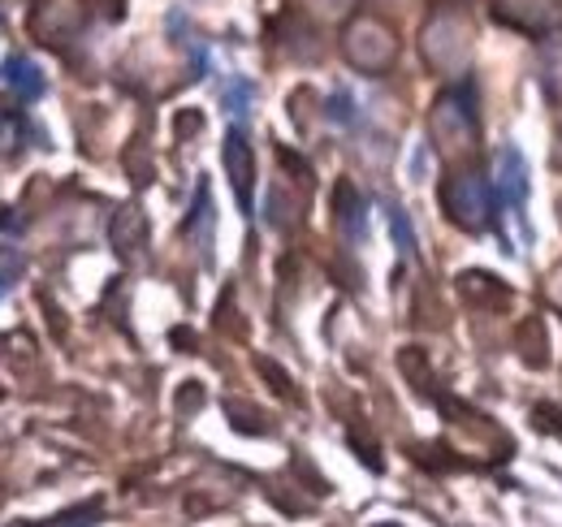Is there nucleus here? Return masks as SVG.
Listing matches in <instances>:
<instances>
[{
    "label": "nucleus",
    "mask_w": 562,
    "mask_h": 527,
    "mask_svg": "<svg viewBox=\"0 0 562 527\" xmlns=\"http://www.w3.org/2000/svg\"><path fill=\"white\" fill-rule=\"evenodd\" d=\"M441 208L459 229L481 234L493 221V187L481 173H450L441 182Z\"/></svg>",
    "instance_id": "f257e3e1"
},
{
    "label": "nucleus",
    "mask_w": 562,
    "mask_h": 527,
    "mask_svg": "<svg viewBox=\"0 0 562 527\" xmlns=\"http://www.w3.org/2000/svg\"><path fill=\"white\" fill-rule=\"evenodd\" d=\"M351 66L368 69V74H385L398 57V44H394V31L381 22V18H355L347 26V40H342Z\"/></svg>",
    "instance_id": "f03ea898"
},
{
    "label": "nucleus",
    "mask_w": 562,
    "mask_h": 527,
    "mask_svg": "<svg viewBox=\"0 0 562 527\" xmlns=\"http://www.w3.org/2000/svg\"><path fill=\"white\" fill-rule=\"evenodd\" d=\"M468 22H463V13H454V9H446V13H437L428 26H424V57H428V66L446 69V74H459V69L468 66Z\"/></svg>",
    "instance_id": "7ed1b4c3"
},
{
    "label": "nucleus",
    "mask_w": 562,
    "mask_h": 527,
    "mask_svg": "<svg viewBox=\"0 0 562 527\" xmlns=\"http://www.w3.org/2000/svg\"><path fill=\"white\" fill-rule=\"evenodd\" d=\"M432 134L446 152H463L476 143V113L463 87H450L437 104H432Z\"/></svg>",
    "instance_id": "20e7f679"
},
{
    "label": "nucleus",
    "mask_w": 562,
    "mask_h": 527,
    "mask_svg": "<svg viewBox=\"0 0 562 527\" xmlns=\"http://www.w3.org/2000/svg\"><path fill=\"white\" fill-rule=\"evenodd\" d=\"M497 22L515 26V31H528V35H546L562 22V4L559 0H497Z\"/></svg>",
    "instance_id": "39448f33"
},
{
    "label": "nucleus",
    "mask_w": 562,
    "mask_h": 527,
    "mask_svg": "<svg viewBox=\"0 0 562 527\" xmlns=\"http://www.w3.org/2000/svg\"><path fill=\"white\" fill-rule=\"evenodd\" d=\"M497 195L506 208H519L528 195V165L519 156V147H502L497 152Z\"/></svg>",
    "instance_id": "423d86ee"
},
{
    "label": "nucleus",
    "mask_w": 562,
    "mask_h": 527,
    "mask_svg": "<svg viewBox=\"0 0 562 527\" xmlns=\"http://www.w3.org/2000/svg\"><path fill=\"white\" fill-rule=\"evenodd\" d=\"M225 169H229V178H234V195L243 208H251V173H256V156H251V147L243 143V134L234 131L225 138Z\"/></svg>",
    "instance_id": "0eeeda50"
},
{
    "label": "nucleus",
    "mask_w": 562,
    "mask_h": 527,
    "mask_svg": "<svg viewBox=\"0 0 562 527\" xmlns=\"http://www.w3.org/2000/svg\"><path fill=\"white\" fill-rule=\"evenodd\" d=\"M4 82H9L18 96H26V100H35V96L44 91V78H40V69L31 66L26 57H9V61H4Z\"/></svg>",
    "instance_id": "6e6552de"
},
{
    "label": "nucleus",
    "mask_w": 562,
    "mask_h": 527,
    "mask_svg": "<svg viewBox=\"0 0 562 527\" xmlns=\"http://www.w3.org/2000/svg\"><path fill=\"white\" fill-rule=\"evenodd\" d=\"M338 221L347 225V234H351V238L363 234V203H359V195L351 191V182H342V187H338Z\"/></svg>",
    "instance_id": "1a4fd4ad"
},
{
    "label": "nucleus",
    "mask_w": 562,
    "mask_h": 527,
    "mask_svg": "<svg viewBox=\"0 0 562 527\" xmlns=\"http://www.w3.org/2000/svg\"><path fill=\"white\" fill-rule=\"evenodd\" d=\"M541 87L550 91V100H562V44H546V61H541Z\"/></svg>",
    "instance_id": "9d476101"
},
{
    "label": "nucleus",
    "mask_w": 562,
    "mask_h": 527,
    "mask_svg": "<svg viewBox=\"0 0 562 527\" xmlns=\"http://www.w3.org/2000/svg\"><path fill=\"white\" fill-rule=\"evenodd\" d=\"M225 100H229V113H234V117L243 122V117H247V100H251V87L234 78V82H229V96H225Z\"/></svg>",
    "instance_id": "9b49d317"
}]
</instances>
